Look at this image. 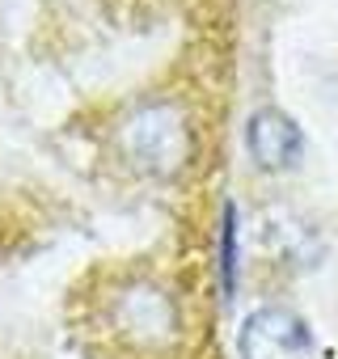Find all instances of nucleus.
<instances>
[{
	"mask_svg": "<svg viewBox=\"0 0 338 359\" xmlns=\"http://www.w3.org/2000/svg\"><path fill=\"white\" fill-rule=\"evenodd\" d=\"M241 283V212L237 203H224L220 212V292L224 300H233Z\"/></svg>",
	"mask_w": 338,
	"mask_h": 359,
	"instance_id": "6",
	"label": "nucleus"
},
{
	"mask_svg": "<svg viewBox=\"0 0 338 359\" xmlns=\"http://www.w3.org/2000/svg\"><path fill=\"white\" fill-rule=\"evenodd\" d=\"M191 118L178 102H144L127 114L119 131V148L131 161V169L148 177H174L191 161Z\"/></svg>",
	"mask_w": 338,
	"mask_h": 359,
	"instance_id": "1",
	"label": "nucleus"
},
{
	"mask_svg": "<svg viewBox=\"0 0 338 359\" xmlns=\"http://www.w3.org/2000/svg\"><path fill=\"white\" fill-rule=\"evenodd\" d=\"M262 245H266V254H275L283 266H296V271L317 266L321 254H325L321 229L313 220H304L300 212H292V208L266 212V220H262Z\"/></svg>",
	"mask_w": 338,
	"mask_h": 359,
	"instance_id": "5",
	"label": "nucleus"
},
{
	"mask_svg": "<svg viewBox=\"0 0 338 359\" xmlns=\"http://www.w3.org/2000/svg\"><path fill=\"white\" fill-rule=\"evenodd\" d=\"M245 152L262 173H288L304 161V131L279 106H258L245 118Z\"/></svg>",
	"mask_w": 338,
	"mask_h": 359,
	"instance_id": "4",
	"label": "nucleus"
},
{
	"mask_svg": "<svg viewBox=\"0 0 338 359\" xmlns=\"http://www.w3.org/2000/svg\"><path fill=\"white\" fill-rule=\"evenodd\" d=\"M114 325L140 342V346H156L178 334V304L161 283L152 279H135L114 296Z\"/></svg>",
	"mask_w": 338,
	"mask_h": 359,
	"instance_id": "3",
	"label": "nucleus"
},
{
	"mask_svg": "<svg viewBox=\"0 0 338 359\" xmlns=\"http://www.w3.org/2000/svg\"><path fill=\"white\" fill-rule=\"evenodd\" d=\"M241 359H317V334L309 317L288 304H258L237 334Z\"/></svg>",
	"mask_w": 338,
	"mask_h": 359,
	"instance_id": "2",
	"label": "nucleus"
}]
</instances>
